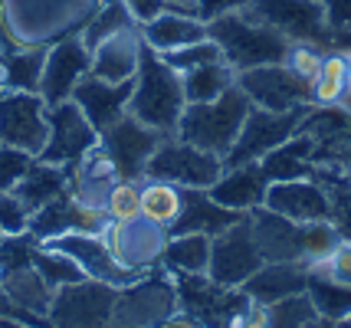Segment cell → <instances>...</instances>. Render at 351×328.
<instances>
[{
	"mask_svg": "<svg viewBox=\"0 0 351 328\" xmlns=\"http://www.w3.org/2000/svg\"><path fill=\"white\" fill-rule=\"evenodd\" d=\"M0 95H3V89H0Z\"/></svg>",
	"mask_w": 351,
	"mask_h": 328,
	"instance_id": "680465c9",
	"label": "cell"
},
{
	"mask_svg": "<svg viewBox=\"0 0 351 328\" xmlns=\"http://www.w3.org/2000/svg\"><path fill=\"white\" fill-rule=\"evenodd\" d=\"M0 240H3V234H0Z\"/></svg>",
	"mask_w": 351,
	"mask_h": 328,
	"instance_id": "6f0895ef",
	"label": "cell"
},
{
	"mask_svg": "<svg viewBox=\"0 0 351 328\" xmlns=\"http://www.w3.org/2000/svg\"><path fill=\"white\" fill-rule=\"evenodd\" d=\"M115 181H122L119 171H115V164H112L106 151L95 144L89 155L73 168V184H69V194H73L79 203H86V207L106 210V197H108V190H112Z\"/></svg>",
	"mask_w": 351,
	"mask_h": 328,
	"instance_id": "4316f807",
	"label": "cell"
},
{
	"mask_svg": "<svg viewBox=\"0 0 351 328\" xmlns=\"http://www.w3.org/2000/svg\"><path fill=\"white\" fill-rule=\"evenodd\" d=\"M122 3L128 7V14L135 16L138 27H141V23H148V20H154L161 10H168V3H165V0H122Z\"/></svg>",
	"mask_w": 351,
	"mask_h": 328,
	"instance_id": "681fc988",
	"label": "cell"
},
{
	"mask_svg": "<svg viewBox=\"0 0 351 328\" xmlns=\"http://www.w3.org/2000/svg\"><path fill=\"white\" fill-rule=\"evenodd\" d=\"M106 240L108 250L115 253V260L132 269V273H152L161 266V253L168 243V227L154 223L148 217H132V220H119V223H108L106 227Z\"/></svg>",
	"mask_w": 351,
	"mask_h": 328,
	"instance_id": "2e32d148",
	"label": "cell"
},
{
	"mask_svg": "<svg viewBox=\"0 0 351 328\" xmlns=\"http://www.w3.org/2000/svg\"><path fill=\"white\" fill-rule=\"evenodd\" d=\"M246 7H250V0H194V14L204 23L220 20V16H227V14H237V10H246Z\"/></svg>",
	"mask_w": 351,
	"mask_h": 328,
	"instance_id": "c3c4849f",
	"label": "cell"
},
{
	"mask_svg": "<svg viewBox=\"0 0 351 328\" xmlns=\"http://www.w3.org/2000/svg\"><path fill=\"white\" fill-rule=\"evenodd\" d=\"M338 53H351V0H319Z\"/></svg>",
	"mask_w": 351,
	"mask_h": 328,
	"instance_id": "60d3db41",
	"label": "cell"
},
{
	"mask_svg": "<svg viewBox=\"0 0 351 328\" xmlns=\"http://www.w3.org/2000/svg\"><path fill=\"white\" fill-rule=\"evenodd\" d=\"M184 109H187V99H184L181 73H174L154 49L145 47L135 73V86H132V99H128V115L161 135H174Z\"/></svg>",
	"mask_w": 351,
	"mask_h": 328,
	"instance_id": "7a4b0ae2",
	"label": "cell"
},
{
	"mask_svg": "<svg viewBox=\"0 0 351 328\" xmlns=\"http://www.w3.org/2000/svg\"><path fill=\"white\" fill-rule=\"evenodd\" d=\"M266 188H269V177L263 171V164L260 161H250V164H230V168H223V174L207 188V194L220 207L246 217V214H253V210L263 207Z\"/></svg>",
	"mask_w": 351,
	"mask_h": 328,
	"instance_id": "ffe728a7",
	"label": "cell"
},
{
	"mask_svg": "<svg viewBox=\"0 0 351 328\" xmlns=\"http://www.w3.org/2000/svg\"><path fill=\"white\" fill-rule=\"evenodd\" d=\"M237 86L240 92L253 102V109H266V112H295V109H308V82L289 73L286 63H273V66H256V69H246L237 73Z\"/></svg>",
	"mask_w": 351,
	"mask_h": 328,
	"instance_id": "4fadbf2b",
	"label": "cell"
},
{
	"mask_svg": "<svg viewBox=\"0 0 351 328\" xmlns=\"http://www.w3.org/2000/svg\"><path fill=\"white\" fill-rule=\"evenodd\" d=\"M33 266L43 273V279L53 286V289H60V286H69V282H79L86 279L82 276V269H79L69 256H62V253L49 250L43 243H36V250H33Z\"/></svg>",
	"mask_w": 351,
	"mask_h": 328,
	"instance_id": "74e56055",
	"label": "cell"
},
{
	"mask_svg": "<svg viewBox=\"0 0 351 328\" xmlns=\"http://www.w3.org/2000/svg\"><path fill=\"white\" fill-rule=\"evenodd\" d=\"M171 10H191L194 14V0H165Z\"/></svg>",
	"mask_w": 351,
	"mask_h": 328,
	"instance_id": "816d5d0a",
	"label": "cell"
},
{
	"mask_svg": "<svg viewBox=\"0 0 351 328\" xmlns=\"http://www.w3.org/2000/svg\"><path fill=\"white\" fill-rule=\"evenodd\" d=\"M119 289L95 279H79L53 292L46 322L49 328H108Z\"/></svg>",
	"mask_w": 351,
	"mask_h": 328,
	"instance_id": "8992f818",
	"label": "cell"
},
{
	"mask_svg": "<svg viewBox=\"0 0 351 328\" xmlns=\"http://www.w3.org/2000/svg\"><path fill=\"white\" fill-rule=\"evenodd\" d=\"M210 266V236L207 234H168L161 269L171 276H207Z\"/></svg>",
	"mask_w": 351,
	"mask_h": 328,
	"instance_id": "f1b7e54d",
	"label": "cell"
},
{
	"mask_svg": "<svg viewBox=\"0 0 351 328\" xmlns=\"http://www.w3.org/2000/svg\"><path fill=\"white\" fill-rule=\"evenodd\" d=\"M132 86H135V79H132V82H119V86H112V82H102V79H95L89 73V76L76 86L73 102L82 109V115L92 122V128L102 135L108 125H115L125 112H128Z\"/></svg>",
	"mask_w": 351,
	"mask_h": 328,
	"instance_id": "603a6c76",
	"label": "cell"
},
{
	"mask_svg": "<svg viewBox=\"0 0 351 328\" xmlns=\"http://www.w3.org/2000/svg\"><path fill=\"white\" fill-rule=\"evenodd\" d=\"M181 315V302H178V286L168 269H152L132 286L119 289L115 299V315L112 325L125 328H161L171 318Z\"/></svg>",
	"mask_w": 351,
	"mask_h": 328,
	"instance_id": "5b68a950",
	"label": "cell"
},
{
	"mask_svg": "<svg viewBox=\"0 0 351 328\" xmlns=\"http://www.w3.org/2000/svg\"><path fill=\"white\" fill-rule=\"evenodd\" d=\"M46 105L40 92H3L0 95V144L40 157L49 135Z\"/></svg>",
	"mask_w": 351,
	"mask_h": 328,
	"instance_id": "5bb4252c",
	"label": "cell"
},
{
	"mask_svg": "<svg viewBox=\"0 0 351 328\" xmlns=\"http://www.w3.org/2000/svg\"><path fill=\"white\" fill-rule=\"evenodd\" d=\"M263 266V253L253 236V223L246 214L240 223L227 227L223 234L210 240V266L207 276L220 286V289H240L256 269Z\"/></svg>",
	"mask_w": 351,
	"mask_h": 328,
	"instance_id": "9c48e42d",
	"label": "cell"
},
{
	"mask_svg": "<svg viewBox=\"0 0 351 328\" xmlns=\"http://www.w3.org/2000/svg\"><path fill=\"white\" fill-rule=\"evenodd\" d=\"M102 0H0V27L14 47H53L82 33Z\"/></svg>",
	"mask_w": 351,
	"mask_h": 328,
	"instance_id": "6da1fadb",
	"label": "cell"
},
{
	"mask_svg": "<svg viewBox=\"0 0 351 328\" xmlns=\"http://www.w3.org/2000/svg\"><path fill=\"white\" fill-rule=\"evenodd\" d=\"M335 328H351V315H348V318H345V322H338Z\"/></svg>",
	"mask_w": 351,
	"mask_h": 328,
	"instance_id": "db71d44e",
	"label": "cell"
},
{
	"mask_svg": "<svg viewBox=\"0 0 351 328\" xmlns=\"http://www.w3.org/2000/svg\"><path fill=\"white\" fill-rule=\"evenodd\" d=\"M161 138H165L161 131L141 125L138 118H132L125 112L115 125H108L99 135V148L115 164V171H119L122 181H141L148 161H152V155L158 151V144H161Z\"/></svg>",
	"mask_w": 351,
	"mask_h": 328,
	"instance_id": "9a60e30c",
	"label": "cell"
},
{
	"mask_svg": "<svg viewBox=\"0 0 351 328\" xmlns=\"http://www.w3.org/2000/svg\"><path fill=\"white\" fill-rule=\"evenodd\" d=\"M266 210H273L279 217L292 223H319L332 220V197L328 188L312 181V177H292V181H269L266 188Z\"/></svg>",
	"mask_w": 351,
	"mask_h": 328,
	"instance_id": "ac0fdd59",
	"label": "cell"
},
{
	"mask_svg": "<svg viewBox=\"0 0 351 328\" xmlns=\"http://www.w3.org/2000/svg\"><path fill=\"white\" fill-rule=\"evenodd\" d=\"M73 184V168L69 164H49L33 157V164L27 168V174L20 177V184L14 188V194L23 201V207L36 214L40 207H46L49 201H56L60 194H66Z\"/></svg>",
	"mask_w": 351,
	"mask_h": 328,
	"instance_id": "83f0119b",
	"label": "cell"
},
{
	"mask_svg": "<svg viewBox=\"0 0 351 328\" xmlns=\"http://www.w3.org/2000/svg\"><path fill=\"white\" fill-rule=\"evenodd\" d=\"M138 214H141V190H138V181H115L106 197L108 223L132 220V217H138Z\"/></svg>",
	"mask_w": 351,
	"mask_h": 328,
	"instance_id": "ab89813d",
	"label": "cell"
},
{
	"mask_svg": "<svg viewBox=\"0 0 351 328\" xmlns=\"http://www.w3.org/2000/svg\"><path fill=\"white\" fill-rule=\"evenodd\" d=\"M243 214H233L227 207H220V203L207 194V190H184V207H181V217L174 220V227H171L168 234H207L214 240L217 234H223L227 227L233 223H240Z\"/></svg>",
	"mask_w": 351,
	"mask_h": 328,
	"instance_id": "484cf974",
	"label": "cell"
},
{
	"mask_svg": "<svg viewBox=\"0 0 351 328\" xmlns=\"http://www.w3.org/2000/svg\"><path fill=\"white\" fill-rule=\"evenodd\" d=\"M46 122H49V135H46V144L40 151V161L76 168L79 161L99 144V131L92 128V122L82 115V109L73 99H66L60 105H49Z\"/></svg>",
	"mask_w": 351,
	"mask_h": 328,
	"instance_id": "8fae6325",
	"label": "cell"
},
{
	"mask_svg": "<svg viewBox=\"0 0 351 328\" xmlns=\"http://www.w3.org/2000/svg\"><path fill=\"white\" fill-rule=\"evenodd\" d=\"M302 328H335V322H328V318H319V315H315V318H312L308 325H302Z\"/></svg>",
	"mask_w": 351,
	"mask_h": 328,
	"instance_id": "f5cc1de1",
	"label": "cell"
},
{
	"mask_svg": "<svg viewBox=\"0 0 351 328\" xmlns=\"http://www.w3.org/2000/svg\"><path fill=\"white\" fill-rule=\"evenodd\" d=\"M306 286H308V263L286 260V263H263L240 289L253 302H279V299L289 296H302Z\"/></svg>",
	"mask_w": 351,
	"mask_h": 328,
	"instance_id": "d4e9b609",
	"label": "cell"
},
{
	"mask_svg": "<svg viewBox=\"0 0 351 328\" xmlns=\"http://www.w3.org/2000/svg\"><path fill=\"white\" fill-rule=\"evenodd\" d=\"M253 109V102L240 92V86L233 82V89L214 99V102H197V105H187L178 122V138H184L187 144H194L200 151H210L217 157H227L233 141L243 128L246 115Z\"/></svg>",
	"mask_w": 351,
	"mask_h": 328,
	"instance_id": "277c9868",
	"label": "cell"
},
{
	"mask_svg": "<svg viewBox=\"0 0 351 328\" xmlns=\"http://www.w3.org/2000/svg\"><path fill=\"white\" fill-rule=\"evenodd\" d=\"M302 115L306 109L295 112H266V109H250L240 135L233 141L230 155L223 157V168L230 164H250V161H263V157L276 151L279 144L299 135L302 128Z\"/></svg>",
	"mask_w": 351,
	"mask_h": 328,
	"instance_id": "30bf717a",
	"label": "cell"
},
{
	"mask_svg": "<svg viewBox=\"0 0 351 328\" xmlns=\"http://www.w3.org/2000/svg\"><path fill=\"white\" fill-rule=\"evenodd\" d=\"M306 296L312 299V309H315L319 318H328V322L338 325L351 315V282H335L308 273Z\"/></svg>",
	"mask_w": 351,
	"mask_h": 328,
	"instance_id": "d590c367",
	"label": "cell"
},
{
	"mask_svg": "<svg viewBox=\"0 0 351 328\" xmlns=\"http://www.w3.org/2000/svg\"><path fill=\"white\" fill-rule=\"evenodd\" d=\"M0 286L10 292V299H14L16 305H23L30 315H36V318L46 322V312H49V302H53V292H56V289L43 279V273L33 263L0 273ZM46 325H49V322H46Z\"/></svg>",
	"mask_w": 351,
	"mask_h": 328,
	"instance_id": "1f68e13d",
	"label": "cell"
},
{
	"mask_svg": "<svg viewBox=\"0 0 351 328\" xmlns=\"http://www.w3.org/2000/svg\"><path fill=\"white\" fill-rule=\"evenodd\" d=\"M250 223H253V236L263 253V263H286V260L306 263V223H292L266 207L253 210Z\"/></svg>",
	"mask_w": 351,
	"mask_h": 328,
	"instance_id": "7402d4cb",
	"label": "cell"
},
{
	"mask_svg": "<svg viewBox=\"0 0 351 328\" xmlns=\"http://www.w3.org/2000/svg\"><path fill=\"white\" fill-rule=\"evenodd\" d=\"M108 227V217L106 210H95V207H86L79 203L69 190L60 194L56 201H49L46 207H40L36 214L30 217V227L27 234L36 240V243H46L53 236H62V234H106Z\"/></svg>",
	"mask_w": 351,
	"mask_h": 328,
	"instance_id": "d6986e66",
	"label": "cell"
},
{
	"mask_svg": "<svg viewBox=\"0 0 351 328\" xmlns=\"http://www.w3.org/2000/svg\"><path fill=\"white\" fill-rule=\"evenodd\" d=\"M308 273L325 276V279H335V282H351V236H341L335 250L328 253V256H322L319 263L308 266Z\"/></svg>",
	"mask_w": 351,
	"mask_h": 328,
	"instance_id": "b9f144b4",
	"label": "cell"
},
{
	"mask_svg": "<svg viewBox=\"0 0 351 328\" xmlns=\"http://www.w3.org/2000/svg\"><path fill=\"white\" fill-rule=\"evenodd\" d=\"M322 60H325V49L312 47V43H292L282 63L289 66V73H295L302 82H308V86H312L315 73L322 69Z\"/></svg>",
	"mask_w": 351,
	"mask_h": 328,
	"instance_id": "7bdbcfd3",
	"label": "cell"
},
{
	"mask_svg": "<svg viewBox=\"0 0 351 328\" xmlns=\"http://www.w3.org/2000/svg\"><path fill=\"white\" fill-rule=\"evenodd\" d=\"M181 82H184V99H187V105H197V102H214V99H220L227 89H233L237 73H233L223 60H217V63L197 66V69L184 73Z\"/></svg>",
	"mask_w": 351,
	"mask_h": 328,
	"instance_id": "e575fe53",
	"label": "cell"
},
{
	"mask_svg": "<svg viewBox=\"0 0 351 328\" xmlns=\"http://www.w3.org/2000/svg\"><path fill=\"white\" fill-rule=\"evenodd\" d=\"M46 47H10L0 53V89L3 92H36L43 73Z\"/></svg>",
	"mask_w": 351,
	"mask_h": 328,
	"instance_id": "f546056e",
	"label": "cell"
},
{
	"mask_svg": "<svg viewBox=\"0 0 351 328\" xmlns=\"http://www.w3.org/2000/svg\"><path fill=\"white\" fill-rule=\"evenodd\" d=\"M161 328H207V325H200L197 318H187V315H178V318H171L168 325H161Z\"/></svg>",
	"mask_w": 351,
	"mask_h": 328,
	"instance_id": "f907efd6",
	"label": "cell"
},
{
	"mask_svg": "<svg viewBox=\"0 0 351 328\" xmlns=\"http://www.w3.org/2000/svg\"><path fill=\"white\" fill-rule=\"evenodd\" d=\"M141 49H145V40H141V27H125V30L106 36L99 47H92V66L89 73L102 82H132L138 73V63H141Z\"/></svg>",
	"mask_w": 351,
	"mask_h": 328,
	"instance_id": "44dd1931",
	"label": "cell"
},
{
	"mask_svg": "<svg viewBox=\"0 0 351 328\" xmlns=\"http://www.w3.org/2000/svg\"><path fill=\"white\" fill-rule=\"evenodd\" d=\"M92 66V53L82 43V36H66L60 43L46 47V60H43V73H40V99L46 105H60L66 99H73L76 86L89 76Z\"/></svg>",
	"mask_w": 351,
	"mask_h": 328,
	"instance_id": "e0dca14e",
	"label": "cell"
},
{
	"mask_svg": "<svg viewBox=\"0 0 351 328\" xmlns=\"http://www.w3.org/2000/svg\"><path fill=\"white\" fill-rule=\"evenodd\" d=\"M125 27H138L135 16L128 14V7H125L122 0H102L99 7H95V14H92V20L82 27V43L86 47H99L106 36H112V33L125 30Z\"/></svg>",
	"mask_w": 351,
	"mask_h": 328,
	"instance_id": "8d00e7d4",
	"label": "cell"
},
{
	"mask_svg": "<svg viewBox=\"0 0 351 328\" xmlns=\"http://www.w3.org/2000/svg\"><path fill=\"white\" fill-rule=\"evenodd\" d=\"M43 247L69 256V260L82 269L86 279L106 282V286H115V289H125V286H132L135 279L145 276V273L125 269V266L115 260V253L108 250L106 234H82V230H76V234H62V236L46 240Z\"/></svg>",
	"mask_w": 351,
	"mask_h": 328,
	"instance_id": "7c38bea8",
	"label": "cell"
},
{
	"mask_svg": "<svg viewBox=\"0 0 351 328\" xmlns=\"http://www.w3.org/2000/svg\"><path fill=\"white\" fill-rule=\"evenodd\" d=\"M33 250H36V240H33L30 234L3 236V240H0V273L20 269V266H30L33 263Z\"/></svg>",
	"mask_w": 351,
	"mask_h": 328,
	"instance_id": "f6af8a7d",
	"label": "cell"
},
{
	"mask_svg": "<svg viewBox=\"0 0 351 328\" xmlns=\"http://www.w3.org/2000/svg\"><path fill=\"white\" fill-rule=\"evenodd\" d=\"M220 174H223V157L200 151L178 135H165L158 151L148 161V168H145V177H161V181H171L184 190H207Z\"/></svg>",
	"mask_w": 351,
	"mask_h": 328,
	"instance_id": "52a82bcc",
	"label": "cell"
},
{
	"mask_svg": "<svg viewBox=\"0 0 351 328\" xmlns=\"http://www.w3.org/2000/svg\"><path fill=\"white\" fill-rule=\"evenodd\" d=\"M250 14L279 30L289 43H312L319 49H335L332 30L325 23L319 0H250Z\"/></svg>",
	"mask_w": 351,
	"mask_h": 328,
	"instance_id": "ba28073f",
	"label": "cell"
},
{
	"mask_svg": "<svg viewBox=\"0 0 351 328\" xmlns=\"http://www.w3.org/2000/svg\"><path fill=\"white\" fill-rule=\"evenodd\" d=\"M351 92V63L348 53H338V49H328L325 60H322V69L315 73L312 86H308V102L315 109H338L341 99Z\"/></svg>",
	"mask_w": 351,
	"mask_h": 328,
	"instance_id": "4dcf8cb0",
	"label": "cell"
},
{
	"mask_svg": "<svg viewBox=\"0 0 351 328\" xmlns=\"http://www.w3.org/2000/svg\"><path fill=\"white\" fill-rule=\"evenodd\" d=\"M108 328H125V325H108Z\"/></svg>",
	"mask_w": 351,
	"mask_h": 328,
	"instance_id": "11a10c76",
	"label": "cell"
},
{
	"mask_svg": "<svg viewBox=\"0 0 351 328\" xmlns=\"http://www.w3.org/2000/svg\"><path fill=\"white\" fill-rule=\"evenodd\" d=\"M165 63L174 69V73H191V69H197V66H207V63H217V60H223V53L217 47L214 40L207 36V40H200V43H191V47H181L174 49V53H165L161 56Z\"/></svg>",
	"mask_w": 351,
	"mask_h": 328,
	"instance_id": "f35d334b",
	"label": "cell"
},
{
	"mask_svg": "<svg viewBox=\"0 0 351 328\" xmlns=\"http://www.w3.org/2000/svg\"><path fill=\"white\" fill-rule=\"evenodd\" d=\"M207 36L220 47L223 63L233 73H246V69H256V66L282 63L292 47L282 33L273 30L269 23L256 20L250 10H237V14H227V16H220V20H210L207 23Z\"/></svg>",
	"mask_w": 351,
	"mask_h": 328,
	"instance_id": "3957f363",
	"label": "cell"
},
{
	"mask_svg": "<svg viewBox=\"0 0 351 328\" xmlns=\"http://www.w3.org/2000/svg\"><path fill=\"white\" fill-rule=\"evenodd\" d=\"M0 322H14V325H23V328H49L43 318H36L23 305H16L3 286H0Z\"/></svg>",
	"mask_w": 351,
	"mask_h": 328,
	"instance_id": "7dc6e473",
	"label": "cell"
},
{
	"mask_svg": "<svg viewBox=\"0 0 351 328\" xmlns=\"http://www.w3.org/2000/svg\"><path fill=\"white\" fill-rule=\"evenodd\" d=\"M348 63H351V53H348Z\"/></svg>",
	"mask_w": 351,
	"mask_h": 328,
	"instance_id": "9f6ffc18",
	"label": "cell"
},
{
	"mask_svg": "<svg viewBox=\"0 0 351 328\" xmlns=\"http://www.w3.org/2000/svg\"><path fill=\"white\" fill-rule=\"evenodd\" d=\"M138 190H141V217H148L171 230L174 220L181 217L184 188L171 184V181H161V177H141Z\"/></svg>",
	"mask_w": 351,
	"mask_h": 328,
	"instance_id": "836d02e7",
	"label": "cell"
},
{
	"mask_svg": "<svg viewBox=\"0 0 351 328\" xmlns=\"http://www.w3.org/2000/svg\"><path fill=\"white\" fill-rule=\"evenodd\" d=\"M141 40L158 56H165V53H174V49H181V47L207 40V23L197 14H191V10H171L168 7L154 20L141 23Z\"/></svg>",
	"mask_w": 351,
	"mask_h": 328,
	"instance_id": "cb8c5ba5",
	"label": "cell"
},
{
	"mask_svg": "<svg viewBox=\"0 0 351 328\" xmlns=\"http://www.w3.org/2000/svg\"><path fill=\"white\" fill-rule=\"evenodd\" d=\"M312 318H315L312 299L302 292V296H289L279 302H250L246 328H302Z\"/></svg>",
	"mask_w": 351,
	"mask_h": 328,
	"instance_id": "d6a6232c",
	"label": "cell"
},
{
	"mask_svg": "<svg viewBox=\"0 0 351 328\" xmlns=\"http://www.w3.org/2000/svg\"><path fill=\"white\" fill-rule=\"evenodd\" d=\"M30 164H33V157L27 155V151H16V148L0 144V194L14 190Z\"/></svg>",
	"mask_w": 351,
	"mask_h": 328,
	"instance_id": "bcb514c9",
	"label": "cell"
},
{
	"mask_svg": "<svg viewBox=\"0 0 351 328\" xmlns=\"http://www.w3.org/2000/svg\"><path fill=\"white\" fill-rule=\"evenodd\" d=\"M30 210L23 207V201L16 197L14 190H7V194H0V234L3 236H20L27 234V227H30Z\"/></svg>",
	"mask_w": 351,
	"mask_h": 328,
	"instance_id": "ee69618b",
	"label": "cell"
}]
</instances>
